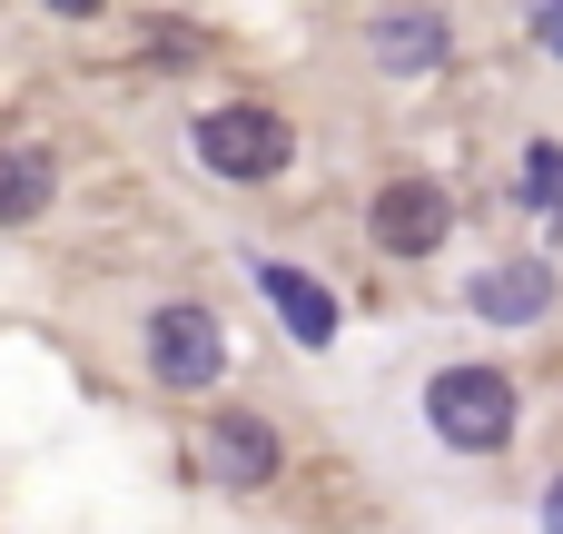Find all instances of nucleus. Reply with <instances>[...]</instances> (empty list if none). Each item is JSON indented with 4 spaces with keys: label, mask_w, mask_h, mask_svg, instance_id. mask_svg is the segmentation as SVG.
<instances>
[{
    "label": "nucleus",
    "mask_w": 563,
    "mask_h": 534,
    "mask_svg": "<svg viewBox=\"0 0 563 534\" xmlns=\"http://www.w3.org/2000/svg\"><path fill=\"white\" fill-rule=\"evenodd\" d=\"M465 307L495 317V327H534V317L554 307V268H544V258H495V268H475Z\"/></svg>",
    "instance_id": "nucleus-5"
},
{
    "label": "nucleus",
    "mask_w": 563,
    "mask_h": 534,
    "mask_svg": "<svg viewBox=\"0 0 563 534\" xmlns=\"http://www.w3.org/2000/svg\"><path fill=\"white\" fill-rule=\"evenodd\" d=\"M366 50H376L386 79H426V69H445V20L435 10H386L366 30Z\"/></svg>",
    "instance_id": "nucleus-6"
},
{
    "label": "nucleus",
    "mask_w": 563,
    "mask_h": 534,
    "mask_svg": "<svg viewBox=\"0 0 563 534\" xmlns=\"http://www.w3.org/2000/svg\"><path fill=\"white\" fill-rule=\"evenodd\" d=\"M40 10H59V20H99L109 0H40Z\"/></svg>",
    "instance_id": "nucleus-12"
},
{
    "label": "nucleus",
    "mask_w": 563,
    "mask_h": 534,
    "mask_svg": "<svg viewBox=\"0 0 563 534\" xmlns=\"http://www.w3.org/2000/svg\"><path fill=\"white\" fill-rule=\"evenodd\" d=\"M544 525H563V476H554V495H544Z\"/></svg>",
    "instance_id": "nucleus-13"
},
{
    "label": "nucleus",
    "mask_w": 563,
    "mask_h": 534,
    "mask_svg": "<svg viewBox=\"0 0 563 534\" xmlns=\"http://www.w3.org/2000/svg\"><path fill=\"white\" fill-rule=\"evenodd\" d=\"M534 30H544V40L563 50V0H534Z\"/></svg>",
    "instance_id": "nucleus-11"
},
{
    "label": "nucleus",
    "mask_w": 563,
    "mask_h": 534,
    "mask_svg": "<svg viewBox=\"0 0 563 534\" xmlns=\"http://www.w3.org/2000/svg\"><path fill=\"white\" fill-rule=\"evenodd\" d=\"M198 159L218 168V178H277L287 159H297V129L277 119V109H257V99H238V109H208L198 119Z\"/></svg>",
    "instance_id": "nucleus-2"
},
{
    "label": "nucleus",
    "mask_w": 563,
    "mask_h": 534,
    "mask_svg": "<svg viewBox=\"0 0 563 534\" xmlns=\"http://www.w3.org/2000/svg\"><path fill=\"white\" fill-rule=\"evenodd\" d=\"M525 198L563 228V149H554V139H534V149H525Z\"/></svg>",
    "instance_id": "nucleus-10"
},
{
    "label": "nucleus",
    "mask_w": 563,
    "mask_h": 534,
    "mask_svg": "<svg viewBox=\"0 0 563 534\" xmlns=\"http://www.w3.org/2000/svg\"><path fill=\"white\" fill-rule=\"evenodd\" d=\"M257 297L277 307V327H287L297 347H327V337H336V297H327L307 268H277V258H267V268H257Z\"/></svg>",
    "instance_id": "nucleus-7"
},
{
    "label": "nucleus",
    "mask_w": 563,
    "mask_h": 534,
    "mask_svg": "<svg viewBox=\"0 0 563 534\" xmlns=\"http://www.w3.org/2000/svg\"><path fill=\"white\" fill-rule=\"evenodd\" d=\"M445 228H455V198H445L435 178H396V188H376V248H386V258H435Z\"/></svg>",
    "instance_id": "nucleus-4"
},
{
    "label": "nucleus",
    "mask_w": 563,
    "mask_h": 534,
    "mask_svg": "<svg viewBox=\"0 0 563 534\" xmlns=\"http://www.w3.org/2000/svg\"><path fill=\"white\" fill-rule=\"evenodd\" d=\"M218 367H228V337H218V317L198 307V297H168L158 317H148V377L158 386H218Z\"/></svg>",
    "instance_id": "nucleus-3"
},
{
    "label": "nucleus",
    "mask_w": 563,
    "mask_h": 534,
    "mask_svg": "<svg viewBox=\"0 0 563 534\" xmlns=\"http://www.w3.org/2000/svg\"><path fill=\"white\" fill-rule=\"evenodd\" d=\"M49 188H59V168H49V149H40V139L0 149V228H30V218L49 208Z\"/></svg>",
    "instance_id": "nucleus-9"
},
{
    "label": "nucleus",
    "mask_w": 563,
    "mask_h": 534,
    "mask_svg": "<svg viewBox=\"0 0 563 534\" xmlns=\"http://www.w3.org/2000/svg\"><path fill=\"white\" fill-rule=\"evenodd\" d=\"M208 466H218V486H267L277 476V436H267V416H218L208 426Z\"/></svg>",
    "instance_id": "nucleus-8"
},
{
    "label": "nucleus",
    "mask_w": 563,
    "mask_h": 534,
    "mask_svg": "<svg viewBox=\"0 0 563 534\" xmlns=\"http://www.w3.org/2000/svg\"><path fill=\"white\" fill-rule=\"evenodd\" d=\"M426 416H435V436H445L455 456H495V446L515 436V377H505V367H445V377L426 386Z\"/></svg>",
    "instance_id": "nucleus-1"
}]
</instances>
